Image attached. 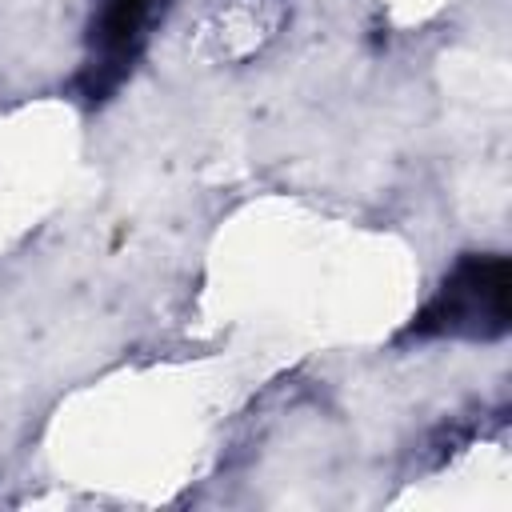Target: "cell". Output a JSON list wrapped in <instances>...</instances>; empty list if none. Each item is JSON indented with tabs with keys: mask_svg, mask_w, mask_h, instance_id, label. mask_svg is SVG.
I'll use <instances>...</instances> for the list:
<instances>
[{
	"mask_svg": "<svg viewBox=\"0 0 512 512\" xmlns=\"http://www.w3.org/2000/svg\"><path fill=\"white\" fill-rule=\"evenodd\" d=\"M512 328V264L504 252H464L400 340H472L488 344Z\"/></svg>",
	"mask_w": 512,
	"mask_h": 512,
	"instance_id": "cell-1",
	"label": "cell"
},
{
	"mask_svg": "<svg viewBox=\"0 0 512 512\" xmlns=\"http://www.w3.org/2000/svg\"><path fill=\"white\" fill-rule=\"evenodd\" d=\"M172 0H92L84 28V60L72 80L84 104H104L136 72L152 32L164 24Z\"/></svg>",
	"mask_w": 512,
	"mask_h": 512,
	"instance_id": "cell-2",
	"label": "cell"
},
{
	"mask_svg": "<svg viewBox=\"0 0 512 512\" xmlns=\"http://www.w3.org/2000/svg\"><path fill=\"white\" fill-rule=\"evenodd\" d=\"M288 16V0H212L208 40L224 60H248L276 40Z\"/></svg>",
	"mask_w": 512,
	"mask_h": 512,
	"instance_id": "cell-3",
	"label": "cell"
}]
</instances>
